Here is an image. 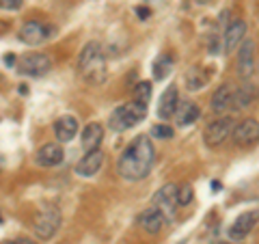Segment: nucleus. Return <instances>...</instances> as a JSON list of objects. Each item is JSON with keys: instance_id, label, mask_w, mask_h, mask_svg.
Here are the masks:
<instances>
[{"instance_id": "nucleus-14", "label": "nucleus", "mask_w": 259, "mask_h": 244, "mask_svg": "<svg viewBox=\"0 0 259 244\" xmlns=\"http://www.w3.org/2000/svg\"><path fill=\"white\" fill-rule=\"evenodd\" d=\"M177 104H180V93H177V87L171 85L164 91V95L160 97V106H158V115L160 119H171L175 117V110H177Z\"/></svg>"}, {"instance_id": "nucleus-29", "label": "nucleus", "mask_w": 259, "mask_h": 244, "mask_svg": "<svg viewBox=\"0 0 259 244\" xmlns=\"http://www.w3.org/2000/svg\"><path fill=\"white\" fill-rule=\"evenodd\" d=\"M9 244H35V242H30V240H26V238H20V240H13V242H9Z\"/></svg>"}, {"instance_id": "nucleus-23", "label": "nucleus", "mask_w": 259, "mask_h": 244, "mask_svg": "<svg viewBox=\"0 0 259 244\" xmlns=\"http://www.w3.org/2000/svg\"><path fill=\"white\" fill-rule=\"evenodd\" d=\"M248 104H250V93H248V89H238V91H233V106H231V108L242 110V108H246Z\"/></svg>"}, {"instance_id": "nucleus-27", "label": "nucleus", "mask_w": 259, "mask_h": 244, "mask_svg": "<svg viewBox=\"0 0 259 244\" xmlns=\"http://www.w3.org/2000/svg\"><path fill=\"white\" fill-rule=\"evenodd\" d=\"M22 5L24 0H0V9H7V11H18Z\"/></svg>"}, {"instance_id": "nucleus-31", "label": "nucleus", "mask_w": 259, "mask_h": 244, "mask_svg": "<svg viewBox=\"0 0 259 244\" xmlns=\"http://www.w3.org/2000/svg\"><path fill=\"white\" fill-rule=\"evenodd\" d=\"M3 167H5V162H3V158H0V171H3Z\"/></svg>"}, {"instance_id": "nucleus-18", "label": "nucleus", "mask_w": 259, "mask_h": 244, "mask_svg": "<svg viewBox=\"0 0 259 244\" xmlns=\"http://www.w3.org/2000/svg\"><path fill=\"white\" fill-rule=\"evenodd\" d=\"M102 138H104V128L100 124H89L84 128V132H82V149L84 151H95V149H100V143H102Z\"/></svg>"}, {"instance_id": "nucleus-2", "label": "nucleus", "mask_w": 259, "mask_h": 244, "mask_svg": "<svg viewBox=\"0 0 259 244\" xmlns=\"http://www.w3.org/2000/svg\"><path fill=\"white\" fill-rule=\"evenodd\" d=\"M78 74L89 85H102L106 80V56L97 42H89L78 56Z\"/></svg>"}, {"instance_id": "nucleus-10", "label": "nucleus", "mask_w": 259, "mask_h": 244, "mask_svg": "<svg viewBox=\"0 0 259 244\" xmlns=\"http://www.w3.org/2000/svg\"><path fill=\"white\" fill-rule=\"evenodd\" d=\"M259 223V210H253V212H244L240 214L233 225L229 227V238L231 240H242L246 238V235L253 231V227Z\"/></svg>"}, {"instance_id": "nucleus-22", "label": "nucleus", "mask_w": 259, "mask_h": 244, "mask_svg": "<svg viewBox=\"0 0 259 244\" xmlns=\"http://www.w3.org/2000/svg\"><path fill=\"white\" fill-rule=\"evenodd\" d=\"M149 97H151V83H139L134 87V93H132V100L147 106L149 104Z\"/></svg>"}, {"instance_id": "nucleus-8", "label": "nucleus", "mask_w": 259, "mask_h": 244, "mask_svg": "<svg viewBox=\"0 0 259 244\" xmlns=\"http://www.w3.org/2000/svg\"><path fill=\"white\" fill-rule=\"evenodd\" d=\"M233 143L240 147H253L259 143V121L244 119L233 128Z\"/></svg>"}, {"instance_id": "nucleus-17", "label": "nucleus", "mask_w": 259, "mask_h": 244, "mask_svg": "<svg viewBox=\"0 0 259 244\" xmlns=\"http://www.w3.org/2000/svg\"><path fill=\"white\" fill-rule=\"evenodd\" d=\"M244 35H246V24L244 22H231L225 30V52H233L236 48L244 42Z\"/></svg>"}, {"instance_id": "nucleus-1", "label": "nucleus", "mask_w": 259, "mask_h": 244, "mask_svg": "<svg viewBox=\"0 0 259 244\" xmlns=\"http://www.w3.org/2000/svg\"><path fill=\"white\" fill-rule=\"evenodd\" d=\"M153 160H156V151H153L151 138L147 134H141V136H136L125 147V151L119 156L117 173L127 182H139L149 175Z\"/></svg>"}, {"instance_id": "nucleus-24", "label": "nucleus", "mask_w": 259, "mask_h": 244, "mask_svg": "<svg viewBox=\"0 0 259 244\" xmlns=\"http://www.w3.org/2000/svg\"><path fill=\"white\" fill-rule=\"evenodd\" d=\"M186 85H188L190 91H197V89H203L205 78L199 74V69H190L188 71V78H186Z\"/></svg>"}, {"instance_id": "nucleus-11", "label": "nucleus", "mask_w": 259, "mask_h": 244, "mask_svg": "<svg viewBox=\"0 0 259 244\" xmlns=\"http://www.w3.org/2000/svg\"><path fill=\"white\" fill-rule=\"evenodd\" d=\"M153 206L160 208L166 216H173V212L180 206H177V184H166L153 194Z\"/></svg>"}, {"instance_id": "nucleus-6", "label": "nucleus", "mask_w": 259, "mask_h": 244, "mask_svg": "<svg viewBox=\"0 0 259 244\" xmlns=\"http://www.w3.org/2000/svg\"><path fill=\"white\" fill-rule=\"evenodd\" d=\"M233 119L231 117H221V119H214L212 124L205 128L203 138H205V145L207 147H221V145L233 134Z\"/></svg>"}, {"instance_id": "nucleus-32", "label": "nucleus", "mask_w": 259, "mask_h": 244, "mask_svg": "<svg viewBox=\"0 0 259 244\" xmlns=\"http://www.w3.org/2000/svg\"><path fill=\"white\" fill-rule=\"evenodd\" d=\"M197 3H209V0H197Z\"/></svg>"}, {"instance_id": "nucleus-33", "label": "nucleus", "mask_w": 259, "mask_h": 244, "mask_svg": "<svg viewBox=\"0 0 259 244\" xmlns=\"http://www.w3.org/2000/svg\"><path fill=\"white\" fill-rule=\"evenodd\" d=\"M221 244H233V242H221Z\"/></svg>"}, {"instance_id": "nucleus-12", "label": "nucleus", "mask_w": 259, "mask_h": 244, "mask_svg": "<svg viewBox=\"0 0 259 244\" xmlns=\"http://www.w3.org/2000/svg\"><path fill=\"white\" fill-rule=\"evenodd\" d=\"M65 160V151L59 143H48L44 147H39L37 151V165L39 167H59Z\"/></svg>"}, {"instance_id": "nucleus-28", "label": "nucleus", "mask_w": 259, "mask_h": 244, "mask_svg": "<svg viewBox=\"0 0 259 244\" xmlns=\"http://www.w3.org/2000/svg\"><path fill=\"white\" fill-rule=\"evenodd\" d=\"M136 13L141 15V20H147L149 15H151V11H149V9H145V7H139V9H136Z\"/></svg>"}, {"instance_id": "nucleus-9", "label": "nucleus", "mask_w": 259, "mask_h": 244, "mask_svg": "<svg viewBox=\"0 0 259 244\" xmlns=\"http://www.w3.org/2000/svg\"><path fill=\"white\" fill-rule=\"evenodd\" d=\"M166 221H168V216L162 212L160 208H156V206L147 208V210H145V212H141V216H139L141 229L147 231V233H151V235H156V233H160L162 229H164Z\"/></svg>"}, {"instance_id": "nucleus-26", "label": "nucleus", "mask_w": 259, "mask_h": 244, "mask_svg": "<svg viewBox=\"0 0 259 244\" xmlns=\"http://www.w3.org/2000/svg\"><path fill=\"white\" fill-rule=\"evenodd\" d=\"M192 188L190 186H177V206H188L192 201Z\"/></svg>"}, {"instance_id": "nucleus-13", "label": "nucleus", "mask_w": 259, "mask_h": 244, "mask_svg": "<svg viewBox=\"0 0 259 244\" xmlns=\"http://www.w3.org/2000/svg\"><path fill=\"white\" fill-rule=\"evenodd\" d=\"M102 162H104V153L100 149L87 151V156L76 165V173L80 177H93L102 169Z\"/></svg>"}, {"instance_id": "nucleus-20", "label": "nucleus", "mask_w": 259, "mask_h": 244, "mask_svg": "<svg viewBox=\"0 0 259 244\" xmlns=\"http://www.w3.org/2000/svg\"><path fill=\"white\" fill-rule=\"evenodd\" d=\"M199 115H201V110H199V106L194 102H180V104H177L175 119H177V124H180V126L194 124V121L199 119Z\"/></svg>"}, {"instance_id": "nucleus-30", "label": "nucleus", "mask_w": 259, "mask_h": 244, "mask_svg": "<svg viewBox=\"0 0 259 244\" xmlns=\"http://www.w3.org/2000/svg\"><path fill=\"white\" fill-rule=\"evenodd\" d=\"M5 63H7V65H11V63H15V56H13V54H11V56H5Z\"/></svg>"}, {"instance_id": "nucleus-16", "label": "nucleus", "mask_w": 259, "mask_h": 244, "mask_svg": "<svg viewBox=\"0 0 259 244\" xmlns=\"http://www.w3.org/2000/svg\"><path fill=\"white\" fill-rule=\"evenodd\" d=\"M78 132V119L71 117V115H65V117H59L54 124V134L59 138V143H69L71 138L76 136Z\"/></svg>"}, {"instance_id": "nucleus-7", "label": "nucleus", "mask_w": 259, "mask_h": 244, "mask_svg": "<svg viewBox=\"0 0 259 244\" xmlns=\"http://www.w3.org/2000/svg\"><path fill=\"white\" fill-rule=\"evenodd\" d=\"M52 35H54V26H48V24L37 20H30L20 28V42H24L26 46H41Z\"/></svg>"}, {"instance_id": "nucleus-34", "label": "nucleus", "mask_w": 259, "mask_h": 244, "mask_svg": "<svg viewBox=\"0 0 259 244\" xmlns=\"http://www.w3.org/2000/svg\"><path fill=\"white\" fill-rule=\"evenodd\" d=\"M0 223H3V216H0Z\"/></svg>"}, {"instance_id": "nucleus-25", "label": "nucleus", "mask_w": 259, "mask_h": 244, "mask_svg": "<svg viewBox=\"0 0 259 244\" xmlns=\"http://www.w3.org/2000/svg\"><path fill=\"white\" fill-rule=\"evenodd\" d=\"M151 136L153 138H160V141H168V138H173V128H168L166 124L153 126L151 128Z\"/></svg>"}, {"instance_id": "nucleus-21", "label": "nucleus", "mask_w": 259, "mask_h": 244, "mask_svg": "<svg viewBox=\"0 0 259 244\" xmlns=\"http://www.w3.org/2000/svg\"><path fill=\"white\" fill-rule=\"evenodd\" d=\"M171 69H173V59L168 54H160L156 59V63H153V78L162 80L164 76L171 74Z\"/></svg>"}, {"instance_id": "nucleus-3", "label": "nucleus", "mask_w": 259, "mask_h": 244, "mask_svg": "<svg viewBox=\"0 0 259 244\" xmlns=\"http://www.w3.org/2000/svg\"><path fill=\"white\" fill-rule=\"evenodd\" d=\"M147 115V106H143L139 102H127V104H121L112 110V115L108 119V126L110 130H115V132H125V130L134 128L136 124H141Z\"/></svg>"}, {"instance_id": "nucleus-4", "label": "nucleus", "mask_w": 259, "mask_h": 244, "mask_svg": "<svg viewBox=\"0 0 259 244\" xmlns=\"http://www.w3.org/2000/svg\"><path fill=\"white\" fill-rule=\"evenodd\" d=\"M61 227V212L56 208H41L32 218V231L39 240H50Z\"/></svg>"}, {"instance_id": "nucleus-5", "label": "nucleus", "mask_w": 259, "mask_h": 244, "mask_svg": "<svg viewBox=\"0 0 259 244\" xmlns=\"http://www.w3.org/2000/svg\"><path fill=\"white\" fill-rule=\"evenodd\" d=\"M52 69V59L44 52H35V54H26L18 61V71L22 76H30V78H41L48 71Z\"/></svg>"}, {"instance_id": "nucleus-19", "label": "nucleus", "mask_w": 259, "mask_h": 244, "mask_svg": "<svg viewBox=\"0 0 259 244\" xmlns=\"http://www.w3.org/2000/svg\"><path fill=\"white\" fill-rule=\"evenodd\" d=\"M233 91L236 89H231L229 85H223L216 89V93L212 95V110L214 112H225L233 106Z\"/></svg>"}, {"instance_id": "nucleus-15", "label": "nucleus", "mask_w": 259, "mask_h": 244, "mask_svg": "<svg viewBox=\"0 0 259 244\" xmlns=\"http://www.w3.org/2000/svg\"><path fill=\"white\" fill-rule=\"evenodd\" d=\"M253 59H255V44L253 39H244L238 52V69L240 76H250L253 74Z\"/></svg>"}]
</instances>
